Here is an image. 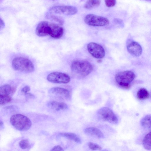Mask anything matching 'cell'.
Here are the masks:
<instances>
[{"instance_id": "8992f818", "label": "cell", "mask_w": 151, "mask_h": 151, "mask_svg": "<svg viewBox=\"0 0 151 151\" xmlns=\"http://www.w3.org/2000/svg\"><path fill=\"white\" fill-rule=\"evenodd\" d=\"M84 21L87 24L91 26L102 27L109 24V21L107 18L92 14L87 15Z\"/></svg>"}, {"instance_id": "d4e9b609", "label": "cell", "mask_w": 151, "mask_h": 151, "mask_svg": "<svg viewBox=\"0 0 151 151\" xmlns=\"http://www.w3.org/2000/svg\"><path fill=\"white\" fill-rule=\"evenodd\" d=\"M105 4L108 7L114 6L116 4V0H104Z\"/></svg>"}, {"instance_id": "6da1fadb", "label": "cell", "mask_w": 151, "mask_h": 151, "mask_svg": "<svg viewBox=\"0 0 151 151\" xmlns=\"http://www.w3.org/2000/svg\"><path fill=\"white\" fill-rule=\"evenodd\" d=\"M71 69L72 72L76 75L84 77L91 73L93 70V67L88 61L76 60L72 63Z\"/></svg>"}, {"instance_id": "44dd1931", "label": "cell", "mask_w": 151, "mask_h": 151, "mask_svg": "<svg viewBox=\"0 0 151 151\" xmlns=\"http://www.w3.org/2000/svg\"><path fill=\"white\" fill-rule=\"evenodd\" d=\"M101 0H88L85 4L84 7L87 9H91L99 6Z\"/></svg>"}, {"instance_id": "9c48e42d", "label": "cell", "mask_w": 151, "mask_h": 151, "mask_svg": "<svg viewBox=\"0 0 151 151\" xmlns=\"http://www.w3.org/2000/svg\"><path fill=\"white\" fill-rule=\"evenodd\" d=\"M87 48L89 52L95 58L102 59L105 56L104 48L102 46L97 43L90 42L88 44Z\"/></svg>"}, {"instance_id": "277c9868", "label": "cell", "mask_w": 151, "mask_h": 151, "mask_svg": "<svg viewBox=\"0 0 151 151\" xmlns=\"http://www.w3.org/2000/svg\"><path fill=\"white\" fill-rule=\"evenodd\" d=\"M134 73L129 70L121 71L117 73L115 75L116 81L120 87L128 89L130 87V83L135 77Z\"/></svg>"}, {"instance_id": "f546056e", "label": "cell", "mask_w": 151, "mask_h": 151, "mask_svg": "<svg viewBox=\"0 0 151 151\" xmlns=\"http://www.w3.org/2000/svg\"><path fill=\"white\" fill-rule=\"evenodd\" d=\"M0 129H3L4 127V123L1 120H0Z\"/></svg>"}, {"instance_id": "603a6c76", "label": "cell", "mask_w": 151, "mask_h": 151, "mask_svg": "<svg viewBox=\"0 0 151 151\" xmlns=\"http://www.w3.org/2000/svg\"><path fill=\"white\" fill-rule=\"evenodd\" d=\"M20 147L22 149L28 148L30 146L29 143L27 139H24L21 140L19 143Z\"/></svg>"}, {"instance_id": "ac0fdd59", "label": "cell", "mask_w": 151, "mask_h": 151, "mask_svg": "<svg viewBox=\"0 0 151 151\" xmlns=\"http://www.w3.org/2000/svg\"><path fill=\"white\" fill-rule=\"evenodd\" d=\"M140 124L144 128L151 129V115H147L141 120Z\"/></svg>"}, {"instance_id": "5bb4252c", "label": "cell", "mask_w": 151, "mask_h": 151, "mask_svg": "<svg viewBox=\"0 0 151 151\" xmlns=\"http://www.w3.org/2000/svg\"><path fill=\"white\" fill-rule=\"evenodd\" d=\"M85 133L89 136L99 139H104V136L102 132L99 129L95 127H89L84 130Z\"/></svg>"}, {"instance_id": "52a82bcc", "label": "cell", "mask_w": 151, "mask_h": 151, "mask_svg": "<svg viewBox=\"0 0 151 151\" xmlns=\"http://www.w3.org/2000/svg\"><path fill=\"white\" fill-rule=\"evenodd\" d=\"M49 12L51 13L72 15L77 13L78 9L76 7L72 6H57L51 7Z\"/></svg>"}, {"instance_id": "ffe728a7", "label": "cell", "mask_w": 151, "mask_h": 151, "mask_svg": "<svg viewBox=\"0 0 151 151\" xmlns=\"http://www.w3.org/2000/svg\"><path fill=\"white\" fill-rule=\"evenodd\" d=\"M142 145L147 150H151V131L147 133L142 140Z\"/></svg>"}, {"instance_id": "9a60e30c", "label": "cell", "mask_w": 151, "mask_h": 151, "mask_svg": "<svg viewBox=\"0 0 151 151\" xmlns=\"http://www.w3.org/2000/svg\"><path fill=\"white\" fill-rule=\"evenodd\" d=\"M47 106L49 108L56 111L64 110L68 108V106L66 103L55 101L48 102Z\"/></svg>"}, {"instance_id": "484cf974", "label": "cell", "mask_w": 151, "mask_h": 151, "mask_svg": "<svg viewBox=\"0 0 151 151\" xmlns=\"http://www.w3.org/2000/svg\"><path fill=\"white\" fill-rule=\"evenodd\" d=\"M30 90V88L29 86H26L22 88L21 91L22 93L25 94L29 91Z\"/></svg>"}, {"instance_id": "7402d4cb", "label": "cell", "mask_w": 151, "mask_h": 151, "mask_svg": "<svg viewBox=\"0 0 151 151\" xmlns=\"http://www.w3.org/2000/svg\"><path fill=\"white\" fill-rule=\"evenodd\" d=\"M12 98L9 96L0 95V105L3 106L10 102Z\"/></svg>"}, {"instance_id": "83f0119b", "label": "cell", "mask_w": 151, "mask_h": 151, "mask_svg": "<svg viewBox=\"0 0 151 151\" xmlns=\"http://www.w3.org/2000/svg\"><path fill=\"white\" fill-rule=\"evenodd\" d=\"M26 97L29 98H33L35 97V96L32 93H27L25 94Z\"/></svg>"}, {"instance_id": "8fae6325", "label": "cell", "mask_w": 151, "mask_h": 151, "mask_svg": "<svg viewBox=\"0 0 151 151\" xmlns=\"http://www.w3.org/2000/svg\"><path fill=\"white\" fill-rule=\"evenodd\" d=\"M49 35L55 39H59L63 36L64 33L63 28L59 24L54 23H49Z\"/></svg>"}, {"instance_id": "7a4b0ae2", "label": "cell", "mask_w": 151, "mask_h": 151, "mask_svg": "<svg viewBox=\"0 0 151 151\" xmlns=\"http://www.w3.org/2000/svg\"><path fill=\"white\" fill-rule=\"evenodd\" d=\"M10 122L16 129L20 131H25L31 127V120L26 116L20 114L12 115L10 117Z\"/></svg>"}, {"instance_id": "7c38bea8", "label": "cell", "mask_w": 151, "mask_h": 151, "mask_svg": "<svg viewBox=\"0 0 151 151\" xmlns=\"http://www.w3.org/2000/svg\"><path fill=\"white\" fill-rule=\"evenodd\" d=\"M49 23L47 21H42L38 24L36 33L38 36L44 37L49 35Z\"/></svg>"}, {"instance_id": "d6986e66", "label": "cell", "mask_w": 151, "mask_h": 151, "mask_svg": "<svg viewBox=\"0 0 151 151\" xmlns=\"http://www.w3.org/2000/svg\"><path fill=\"white\" fill-rule=\"evenodd\" d=\"M149 96V92L146 89L144 88H140L137 93V98L139 100H143L148 99Z\"/></svg>"}, {"instance_id": "4316f807", "label": "cell", "mask_w": 151, "mask_h": 151, "mask_svg": "<svg viewBox=\"0 0 151 151\" xmlns=\"http://www.w3.org/2000/svg\"><path fill=\"white\" fill-rule=\"evenodd\" d=\"M50 151H64L63 148L59 145H56L53 147Z\"/></svg>"}, {"instance_id": "30bf717a", "label": "cell", "mask_w": 151, "mask_h": 151, "mask_svg": "<svg viewBox=\"0 0 151 151\" xmlns=\"http://www.w3.org/2000/svg\"><path fill=\"white\" fill-rule=\"evenodd\" d=\"M127 47L128 52L134 56L138 57L142 53V47L136 42L129 40L127 44Z\"/></svg>"}, {"instance_id": "f1b7e54d", "label": "cell", "mask_w": 151, "mask_h": 151, "mask_svg": "<svg viewBox=\"0 0 151 151\" xmlns=\"http://www.w3.org/2000/svg\"><path fill=\"white\" fill-rule=\"evenodd\" d=\"M0 29L3 28L5 26V24L2 20L0 18Z\"/></svg>"}, {"instance_id": "2e32d148", "label": "cell", "mask_w": 151, "mask_h": 151, "mask_svg": "<svg viewBox=\"0 0 151 151\" xmlns=\"http://www.w3.org/2000/svg\"><path fill=\"white\" fill-rule=\"evenodd\" d=\"M15 91L14 88L12 87L9 84H5L0 87V95L10 96Z\"/></svg>"}, {"instance_id": "e0dca14e", "label": "cell", "mask_w": 151, "mask_h": 151, "mask_svg": "<svg viewBox=\"0 0 151 151\" xmlns=\"http://www.w3.org/2000/svg\"><path fill=\"white\" fill-rule=\"evenodd\" d=\"M58 135L66 138L78 143H81V141L80 138L76 134L71 132H62L59 134Z\"/></svg>"}, {"instance_id": "ba28073f", "label": "cell", "mask_w": 151, "mask_h": 151, "mask_svg": "<svg viewBox=\"0 0 151 151\" xmlns=\"http://www.w3.org/2000/svg\"><path fill=\"white\" fill-rule=\"evenodd\" d=\"M47 80L54 83H67L70 81V77L68 74L59 72L51 73L47 76Z\"/></svg>"}, {"instance_id": "cb8c5ba5", "label": "cell", "mask_w": 151, "mask_h": 151, "mask_svg": "<svg viewBox=\"0 0 151 151\" xmlns=\"http://www.w3.org/2000/svg\"><path fill=\"white\" fill-rule=\"evenodd\" d=\"M88 145L89 147L92 150H101L102 147L97 144L92 142H89L88 143Z\"/></svg>"}, {"instance_id": "4fadbf2b", "label": "cell", "mask_w": 151, "mask_h": 151, "mask_svg": "<svg viewBox=\"0 0 151 151\" xmlns=\"http://www.w3.org/2000/svg\"><path fill=\"white\" fill-rule=\"evenodd\" d=\"M49 92L50 93L66 99H68L70 97V93L69 91L63 88L54 87L49 90Z\"/></svg>"}, {"instance_id": "3957f363", "label": "cell", "mask_w": 151, "mask_h": 151, "mask_svg": "<svg viewBox=\"0 0 151 151\" xmlns=\"http://www.w3.org/2000/svg\"><path fill=\"white\" fill-rule=\"evenodd\" d=\"M12 66L16 70L26 73H31L35 69L34 64L29 59L22 57H17L13 59Z\"/></svg>"}, {"instance_id": "5b68a950", "label": "cell", "mask_w": 151, "mask_h": 151, "mask_svg": "<svg viewBox=\"0 0 151 151\" xmlns=\"http://www.w3.org/2000/svg\"><path fill=\"white\" fill-rule=\"evenodd\" d=\"M97 115L100 120L113 124H116L118 122L117 117L114 112L109 108L103 107L98 110Z\"/></svg>"}]
</instances>
